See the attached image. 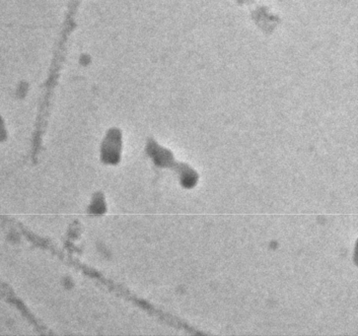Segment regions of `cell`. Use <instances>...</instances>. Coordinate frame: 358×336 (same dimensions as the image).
I'll use <instances>...</instances> for the list:
<instances>
[{
    "mask_svg": "<svg viewBox=\"0 0 358 336\" xmlns=\"http://www.w3.org/2000/svg\"><path fill=\"white\" fill-rule=\"evenodd\" d=\"M158 152H159V155L158 154L154 155L157 165L163 166V167H171V168L176 169L181 176V182H182L184 188L193 189L198 184L200 176L193 169H191L190 166H188L186 164L176 163L173 159L172 154H170V156H169L170 160H168L167 150L165 151V150L161 149V151H158Z\"/></svg>",
    "mask_w": 358,
    "mask_h": 336,
    "instance_id": "1",
    "label": "cell"
}]
</instances>
